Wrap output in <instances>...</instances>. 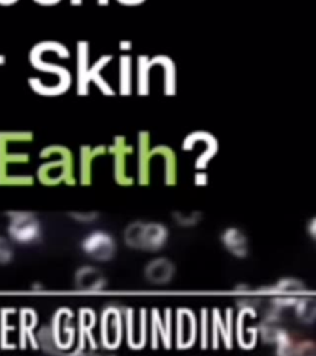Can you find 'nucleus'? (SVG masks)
<instances>
[{"label":"nucleus","mask_w":316,"mask_h":356,"mask_svg":"<svg viewBox=\"0 0 316 356\" xmlns=\"http://www.w3.org/2000/svg\"><path fill=\"white\" fill-rule=\"evenodd\" d=\"M261 293H268V295H277V296H300L308 291L304 282L295 277H284L279 279L277 284L272 286H264L258 288Z\"/></svg>","instance_id":"nucleus-12"},{"label":"nucleus","mask_w":316,"mask_h":356,"mask_svg":"<svg viewBox=\"0 0 316 356\" xmlns=\"http://www.w3.org/2000/svg\"><path fill=\"white\" fill-rule=\"evenodd\" d=\"M101 343L106 349H115L120 344L123 334L121 312L117 307H108L100 319Z\"/></svg>","instance_id":"nucleus-5"},{"label":"nucleus","mask_w":316,"mask_h":356,"mask_svg":"<svg viewBox=\"0 0 316 356\" xmlns=\"http://www.w3.org/2000/svg\"><path fill=\"white\" fill-rule=\"evenodd\" d=\"M235 291L240 295H246L247 292H250V286L246 284H240V285L235 286Z\"/></svg>","instance_id":"nucleus-24"},{"label":"nucleus","mask_w":316,"mask_h":356,"mask_svg":"<svg viewBox=\"0 0 316 356\" xmlns=\"http://www.w3.org/2000/svg\"><path fill=\"white\" fill-rule=\"evenodd\" d=\"M142 226H144V221H134L124 232L125 244L131 249L140 250Z\"/></svg>","instance_id":"nucleus-17"},{"label":"nucleus","mask_w":316,"mask_h":356,"mask_svg":"<svg viewBox=\"0 0 316 356\" xmlns=\"http://www.w3.org/2000/svg\"><path fill=\"white\" fill-rule=\"evenodd\" d=\"M70 312L67 309H61L53 319V326L51 328L53 340L59 348L70 346L73 340V328L70 324Z\"/></svg>","instance_id":"nucleus-10"},{"label":"nucleus","mask_w":316,"mask_h":356,"mask_svg":"<svg viewBox=\"0 0 316 356\" xmlns=\"http://www.w3.org/2000/svg\"><path fill=\"white\" fill-rule=\"evenodd\" d=\"M88 356H117L114 353L110 351V349H106V348H103V349H93V350H90L88 353Z\"/></svg>","instance_id":"nucleus-23"},{"label":"nucleus","mask_w":316,"mask_h":356,"mask_svg":"<svg viewBox=\"0 0 316 356\" xmlns=\"http://www.w3.org/2000/svg\"><path fill=\"white\" fill-rule=\"evenodd\" d=\"M295 356H316L315 344L311 340H303L297 343Z\"/></svg>","instance_id":"nucleus-20"},{"label":"nucleus","mask_w":316,"mask_h":356,"mask_svg":"<svg viewBox=\"0 0 316 356\" xmlns=\"http://www.w3.org/2000/svg\"><path fill=\"white\" fill-rule=\"evenodd\" d=\"M221 241L225 249L235 257L245 259L248 255V240L245 233L239 228H228L221 235Z\"/></svg>","instance_id":"nucleus-11"},{"label":"nucleus","mask_w":316,"mask_h":356,"mask_svg":"<svg viewBox=\"0 0 316 356\" xmlns=\"http://www.w3.org/2000/svg\"><path fill=\"white\" fill-rule=\"evenodd\" d=\"M282 326H279L278 322L266 321L264 319L262 323L258 326V333L261 335V339L267 344H275V340L278 338L281 333Z\"/></svg>","instance_id":"nucleus-16"},{"label":"nucleus","mask_w":316,"mask_h":356,"mask_svg":"<svg viewBox=\"0 0 316 356\" xmlns=\"http://www.w3.org/2000/svg\"><path fill=\"white\" fill-rule=\"evenodd\" d=\"M14 257V248L8 237L0 235V264H9Z\"/></svg>","instance_id":"nucleus-18"},{"label":"nucleus","mask_w":316,"mask_h":356,"mask_svg":"<svg viewBox=\"0 0 316 356\" xmlns=\"http://www.w3.org/2000/svg\"><path fill=\"white\" fill-rule=\"evenodd\" d=\"M6 55L0 54V66L6 65Z\"/></svg>","instance_id":"nucleus-28"},{"label":"nucleus","mask_w":316,"mask_h":356,"mask_svg":"<svg viewBox=\"0 0 316 356\" xmlns=\"http://www.w3.org/2000/svg\"><path fill=\"white\" fill-rule=\"evenodd\" d=\"M130 90V57L123 56L121 59V92L128 93Z\"/></svg>","instance_id":"nucleus-19"},{"label":"nucleus","mask_w":316,"mask_h":356,"mask_svg":"<svg viewBox=\"0 0 316 356\" xmlns=\"http://www.w3.org/2000/svg\"><path fill=\"white\" fill-rule=\"evenodd\" d=\"M83 251L97 261L112 260L117 253V244L114 237L106 232H94L83 240Z\"/></svg>","instance_id":"nucleus-4"},{"label":"nucleus","mask_w":316,"mask_h":356,"mask_svg":"<svg viewBox=\"0 0 316 356\" xmlns=\"http://www.w3.org/2000/svg\"><path fill=\"white\" fill-rule=\"evenodd\" d=\"M293 308L297 318L302 323L313 324L315 322L316 301L314 297H299Z\"/></svg>","instance_id":"nucleus-13"},{"label":"nucleus","mask_w":316,"mask_h":356,"mask_svg":"<svg viewBox=\"0 0 316 356\" xmlns=\"http://www.w3.org/2000/svg\"><path fill=\"white\" fill-rule=\"evenodd\" d=\"M8 234L19 244H32L41 237V224L31 212H8Z\"/></svg>","instance_id":"nucleus-2"},{"label":"nucleus","mask_w":316,"mask_h":356,"mask_svg":"<svg viewBox=\"0 0 316 356\" xmlns=\"http://www.w3.org/2000/svg\"><path fill=\"white\" fill-rule=\"evenodd\" d=\"M25 131H0V186H8L12 166L28 164L30 155L25 151H12V144L23 137Z\"/></svg>","instance_id":"nucleus-1"},{"label":"nucleus","mask_w":316,"mask_h":356,"mask_svg":"<svg viewBox=\"0 0 316 356\" xmlns=\"http://www.w3.org/2000/svg\"><path fill=\"white\" fill-rule=\"evenodd\" d=\"M59 159L47 161L37 170V178L42 184L53 186L72 181V156L67 148L59 145Z\"/></svg>","instance_id":"nucleus-3"},{"label":"nucleus","mask_w":316,"mask_h":356,"mask_svg":"<svg viewBox=\"0 0 316 356\" xmlns=\"http://www.w3.org/2000/svg\"><path fill=\"white\" fill-rule=\"evenodd\" d=\"M200 217H201V214L197 213V212H194V213L190 214V215H186V214L181 213H175V220H176L177 223L181 226H195L197 223H199Z\"/></svg>","instance_id":"nucleus-21"},{"label":"nucleus","mask_w":316,"mask_h":356,"mask_svg":"<svg viewBox=\"0 0 316 356\" xmlns=\"http://www.w3.org/2000/svg\"><path fill=\"white\" fill-rule=\"evenodd\" d=\"M168 239V230L161 223H144L141 233L140 250L157 251Z\"/></svg>","instance_id":"nucleus-9"},{"label":"nucleus","mask_w":316,"mask_h":356,"mask_svg":"<svg viewBox=\"0 0 316 356\" xmlns=\"http://www.w3.org/2000/svg\"><path fill=\"white\" fill-rule=\"evenodd\" d=\"M176 273L175 264L166 259V257H157L152 261L148 262L145 267V277L152 285H166L173 279Z\"/></svg>","instance_id":"nucleus-8"},{"label":"nucleus","mask_w":316,"mask_h":356,"mask_svg":"<svg viewBox=\"0 0 316 356\" xmlns=\"http://www.w3.org/2000/svg\"><path fill=\"white\" fill-rule=\"evenodd\" d=\"M197 319L192 310L181 308L177 312V343L179 348H190L197 339Z\"/></svg>","instance_id":"nucleus-6"},{"label":"nucleus","mask_w":316,"mask_h":356,"mask_svg":"<svg viewBox=\"0 0 316 356\" xmlns=\"http://www.w3.org/2000/svg\"><path fill=\"white\" fill-rule=\"evenodd\" d=\"M36 4H40V6H55V4H59V0H52V1H43V0H35Z\"/></svg>","instance_id":"nucleus-25"},{"label":"nucleus","mask_w":316,"mask_h":356,"mask_svg":"<svg viewBox=\"0 0 316 356\" xmlns=\"http://www.w3.org/2000/svg\"><path fill=\"white\" fill-rule=\"evenodd\" d=\"M275 355L277 356H295L297 343L293 337L286 330L282 329L278 338L275 340Z\"/></svg>","instance_id":"nucleus-15"},{"label":"nucleus","mask_w":316,"mask_h":356,"mask_svg":"<svg viewBox=\"0 0 316 356\" xmlns=\"http://www.w3.org/2000/svg\"><path fill=\"white\" fill-rule=\"evenodd\" d=\"M106 279L99 268L94 266H83L78 268L75 275L77 290L83 292L103 291L106 287Z\"/></svg>","instance_id":"nucleus-7"},{"label":"nucleus","mask_w":316,"mask_h":356,"mask_svg":"<svg viewBox=\"0 0 316 356\" xmlns=\"http://www.w3.org/2000/svg\"><path fill=\"white\" fill-rule=\"evenodd\" d=\"M17 3H18V0H0V6H10Z\"/></svg>","instance_id":"nucleus-26"},{"label":"nucleus","mask_w":316,"mask_h":356,"mask_svg":"<svg viewBox=\"0 0 316 356\" xmlns=\"http://www.w3.org/2000/svg\"><path fill=\"white\" fill-rule=\"evenodd\" d=\"M32 290L34 291H41V290H43V286L40 285V284H35V285H32Z\"/></svg>","instance_id":"nucleus-27"},{"label":"nucleus","mask_w":316,"mask_h":356,"mask_svg":"<svg viewBox=\"0 0 316 356\" xmlns=\"http://www.w3.org/2000/svg\"><path fill=\"white\" fill-rule=\"evenodd\" d=\"M70 215L73 217V219L77 220V221H82V223L93 221L98 217L97 213H70Z\"/></svg>","instance_id":"nucleus-22"},{"label":"nucleus","mask_w":316,"mask_h":356,"mask_svg":"<svg viewBox=\"0 0 316 356\" xmlns=\"http://www.w3.org/2000/svg\"><path fill=\"white\" fill-rule=\"evenodd\" d=\"M87 42L78 43V93L86 95L87 86L89 83L88 75V51H87Z\"/></svg>","instance_id":"nucleus-14"}]
</instances>
